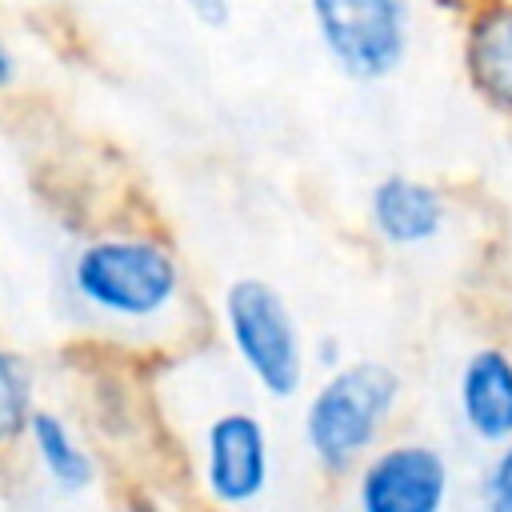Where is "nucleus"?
I'll use <instances>...</instances> for the list:
<instances>
[{"label": "nucleus", "mask_w": 512, "mask_h": 512, "mask_svg": "<svg viewBox=\"0 0 512 512\" xmlns=\"http://www.w3.org/2000/svg\"><path fill=\"white\" fill-rule=\"evenodd\" d=\"M448 460L428 444H392L368 460L356 484L360 512H444Z\"/></svg>", "instance_id": "5"}, {"label": "nucleus", "mask_w": 512, "mask_h": 512, "mask_svg": "<svg viewBox=\"0 0 512 512\" xmlns=\"http://www.w3.org/2000/svg\"><path fill=\"white\" fill-rule=\"evenodd\" d=\"M136 512H160V508H156V504H144V500H140V504H136Z\"/></svg>", "instance_id": "14"}, {"label": "nucleus", "mask_w": 512, "mask_h": 512, "mask_svg": "<svg viewBox=\"0 0 512 512\" xmlns=\"http://www.w3.org/2000/svg\"><path fill=\"white\" fill-rule=\"evenodd\" d=\"M484 508L488 512H512V440L496 452V460L484 476Z\"/></svg>", "instance_id": "12"}, {"label": "nucleus", "mask_w": 512, "mask_h": 512, "mask_svg": "<svg viewBox=\"0 0 512 512\" xmlns=\"http://www.w3.org/2000/svg\"><path fill=\"white\" fill-rule=\"evenodd\" d=\"M400 396V376L380 360H356L340 372H332L304 412V440L312 456L340 472L356 456H364L392 416Z\"/></svg>", "instance_id": "1"}, {"label": "nucleus", "mask_w": 512, "mask_h": 512, "mask_svg": "<svg viewBox=\"0 0 512 512\" xmlns=\"http://www.w3.org/2000/svg\"><path fill=\"white\" fill-rule=\"evenodd\" d=\"M204 480L220 504H248L268 484V436L252 412H224L204 436Z\"/></svg>", "instance_id": "6"}, {"label": "nucleus", "mask_w": 512, "mask_h": 512, "mask_svg": "<svg viewBox=\"0 0 512 512\" xmlns=\"http://www.w3.org/2000/svg\"><path fill=\"white\" fill-rule=\"evenodd\" d=\"M460 412L472 436L488 444L512 440V356L504 348H476L464 360Z\"/></svg>", "instance_id": "7"}, {"label": "nucleus", "mask_w": 512, "mask_h": 512, "mask_svg": "<svg viewBox=\"0 0 512 512\" xmlns=\"http://www.w3.org/2000/svg\"><path fill=\"white\" fill-rule=\"evenodd\" d=\"M76 296L112 320H152L180 292V268L168 248L136 236L96 240L72 264Z\"/></svg>", "instance_id": "2"}, {"label": "nucleus", "mask_w": 512, "mask_h": 512, "mask_svg": "<svg viewBox=\"0 0 512 512\" xmlns=\"http://www.w3.org/2000/svg\"><path fill=\"white\" fill-rule=\"evenodd\" d=\"M316 32L352 80H384L408 48V0H308Z\"/></svg>", "instance_id": "4"}, {"label": "nucleus", "mask_w": 512, "mask_h": 512, "mask_svg": "<svg viewBox=\"0 0 512 512\" xmlns=\"http://www.w3.org/2000/svg\"><path fill=\"white\" fill-rule=\"evenodd\" d=\"M28 436H32V444H36L40 464H44L48 476L56 480V488L80 492V488L92 484V460H88V452L76 444V436L68 432V424H64L56 412H32Z\"/></svg>", "instance_id": "10"}, {"label": "nucleus", "mask_w": 512, "mask_h": 512, "mask_svg": "<svg viewBox=\"0 0 512 512\" xmlns=\"http://www.w3.org/2000/svg\"><path fill=\"white\" fill-rule=\"evenodd\" d=\"M468 76L496 108L512 112V8H492L472 24Z\"/></svg>", "instance_id": "9"}, {"label": "nucleus", "mask_w": 512, "mask_h": 512, "mask_svg": "<svg viewBox=\"0 0 512 512\" xmlns=\"http://www.w3.org/2000/svg\"><path fill=\"white\" fill-rule=\"evenodd\" d=\"M32 392H36V376H32L28 360L20 352H4L0 356V424H4L8 440H16L28 428Z\"/></svg>", "instance_id": "11"}, {"label": "nucleus", "mask_w": 512, "mask_h": 512, "mask_svg": "<svg viewBox=\"0 0 512 512\" xmlns=\"http://www.w3.org/2000/svg\"><path fill=\"white\" fill-rule=\"evenodd\" d=\"M372 228L388 244H424L444 228V196L412 176H388L368 200Z\"/></svg>", "instance_id": "8"}, {"label": "nucleus", "mask_w": 512, "mask_h": 512, "mask_svg": "<svg viewBox=\"0 0 512 512\" xmlns=\"http://www.w3.org/2000/svg\"><path fill=\"white\" fill-rule=\"evenodd\" d=\"M224 324L228 336L252 372V380L268 396H292L304 380V352L296 320L284 296L268 280H236L224 292Z\"/></svg>", "instance_id": "3"}, {"label": "nucleus", "mask_w": 512, "mask_h": 512, "mask_svg": "<svg viewBox=\"0 0 512 512\" xmlns=\"http://www.w3.org/2000/svg\"><path fill=\"white\" fill-rule=\"evenodd\" d=\"M188 4L204 24H224L228 20V0H188Z\"/></svg>", "instance_id": "13"}]
</instances>
